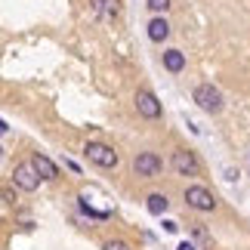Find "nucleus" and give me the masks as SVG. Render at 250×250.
Segmentation results:
<instances>
[{"instance_id": "obj_3", "label": "nucleus", "mask_w": 250, "mask_h": 250, "mask_svg": "<svg viewBox=\"0 0 250 250\" xmlns=\"http://www.w3.org/2000/svg\"><path fill=\"white\" fill-rule=\"evenodd\" d=\"M195 105L201 111H207V114H219L223 111V93L216 90L213 83H201V86H195Z\"/></svg>"}, {"instance_id": "obj_7", "label": "nucleus", "mask_w": 250, "mask_h": 250, "mask_svg": "<svg viewBox=\"0 0 250 250\" xmlns=\"http://www.w3.org/2000/svg\"><path fill=\"white\" fill-rule=\"evenodd\" d=\"M173 170H176L179 176H198V170H201V161L195 158V151H186V148H179V151H173Z\"/></svg>"}, {"instance_id": "obj_10", "label": "nucleus", "mask_w": 250, "mask_h": 250, "mask_svg": "<svg viewBox=\"0 0 250 250\" xmlns=\"http://www.w3.org/2000/svg\"><path fill=\"white\" fill-rule=\"evenodd\" d=\"M167 37H170V25H167V19H164V16L151 19V22H148V41H155V43H164Z\"/></svg>"}, {"instance_id": "obj_8", "label": "nucleus", "mask_w": 250, "mask_h": 250, "mask_svg": "<svg viewBox=\"0 0 250 250\" xmlns=\"http://www.w3.org/2000/svg\"><path fill=\"white\" fill-rule=\"evenodd\" d=\"M118 0H90V16L93 19H114L118 16Z\"/></svg>"}, {"instance_id": "obj_5", "label": "nucleus", "mask_w": 250, "mask_h": 250, "mask_svg": "<svg viewBox=\"0 0 250 250\" xmlns=\"http://www.w3.org/2000/svg\"><path fill=\"white\" fill-rule=\"evenodd\" d=\"M133 170H136V176L155 179V176H161L164 164H161V158L155 155V151H142V155H136V161H133Z\"/></svg>"}, {"instance_id": "obj_13", "label": "nucleus", "mask_w": 250, "mask_h": 250, "mask_svg": "<svg viewBox=\"0 0 250 250\" xmlns=\"http://www.w3.org/2000/svg\"><path fill=\"white\" fill-rule=\"evenodd\" d=\"M148 9H151V13H167L170 0H148Z\"/></svg>"}, {"instance_id": "obj_17", "label": "nucleus", "mask_w": 250, "mask_h": 250, "mask_svg": "<svg viewBox=\"0 0 250 250\" xmlns=\"http://www.w3.org/2000/svg\"><path fill=\"white\" fill-rule=\"evenodd\" d=\"M0 133H6V121H0Z\"/></svg>"}, {"instance_id": "obj_16", "label": "nucleus", "mask_w": 250, "mask_h": 250, "mask_svg": "<svg viewBox=\"0 0 250 250\" xmlns=\"http://www.w3.org/2000/svg\"><path fill=\"white\" fill-rule=\"evenodd\" d=\"M176 250H195V244H191V241H182V244H179Z\"/></svg>"}, {"instance_id": "obj_14", "label": "nucleus", "mask_w": 250, "mask_h": 250, "mask_svg": "<svg viewBox=\"0 0 250 250\" xmlns=\"http://www.w3.org/2000/svg\"><path fill=\"white\" fill-rule=\"evenodd\" d=\"M102 250H133L127 241H121V238H114V241H105V247Z\"/></svg>"}, {"instance_id": "obj_15", "label": "nucleus", "mask_w": 250, "mask_h": 250, "mask_svg": "<svg viewBox=\"0 0 250 250\" xmlns=\"http://www.w3.org/2000/svg\"><path fill=\"white\" fill-rule=\"evenodd\" d=\"M191 232H195V238H198V241H210V235H207V229L204 226H201V223H191Z\"/></svg>"}, {"instance_id": "obj_9", "label": "nucleus", "mask_w": 250, "mask_h": 250, "mask_svg": "<svg viewBox=\"0 0 250 250\" xmlns=\"http://www.w3.org/2000/svg\"><path fill=\"white\" fill-rule=\"evenodd\" d=\"M31 167L37 170V176H41V179H56V176H59V167H56L46 155H41V151L31 158Z\"/></svg>"}, {"instance_id": "obj_2", "label": "nucleus", "mask_w": 250, "mask_h": 250, "mask_svg": "<svg viewBox=\"0 0 250 250\" xmlns=\"http://www.w3.org/2000/svg\"><path fill=\"white\" fill-rule=\"evenodd\" d=\"M186 204L191 210H198V213H213V210L219 207V201H216L213 191L204 188V186H188L186 188Z\"/></svg>"}, {"instance_id": "obj_1", "label": "nucleus", "mask_w": 250, "mask_h": 250, "mask_svg": "<svg viewBox=\"0 0 250 250\" xmlns=\"http://www.w3.org/2000/svg\"><path fill=\"white\" fill-rule=\"evenodd\" d=\"M83 155L90 158L96 167H102V170H114V167L121 164V155L111 146H105V142H86Z\"/></svg>"}, {"instance_id": "obj_11", "label": "nucleus", "mask_w": 250, "mask_h": 250, "mask_svg": "<svg viewBox=\"0 0 250 250\" xmlns=\"http://www.w3.org/2000/svg\"><path fill=\"white\" fill-rule=\"evenodd\" d=\"M146 207H148V213L164 216V213H167V207H170V201H167V195L155 191V195H148V198H146Z\"/></svg>"}, {"instance_id": "obj_4", "label": "nucleus", "mask_w": 250, "mask_h": 250, "mask_svg": "<svg viewBox=\"0 0 250 250\" xmlns=\"http://www.w3.org/2000/svg\"><path fill=\"white\" fill-rule=\"evenodd\" d=\"M13 186L22 188V191H37V186H41V176H37V170L31 167V161L16 164V170H13Z\"/></svg>"}, {"instance_id": "obj_12", "label": "nucleus", "mask_w": 250, "mask_h": 250, "mask_svg": "<svg viewBox=\"0 0 250 250\" xmlns=\"http://www.w3.org/2000/svg\"><path fill=\"white\" fill-rule=\"evenodd\" d=\"M164 68L173 71V74H179L182 68H186V56H182L179 50H167L164 53Z\"/></svg>"}, {"instance_id": "obj_6", "label": "nucleus", "mask_w": 250, "mask_h": 250, "mask_svg": "<svg viewBox=\"0 0 250 250\" xmlns=\"http://www.w3.org/2000/svg\"><path fill=\"white\" fill-rule=\"evenodd\" d=\"M136 111L142 114V118H148V121H158L161 114H164V108H161V102H158V96L151 93V90H139V93H136Z\"/></svg>"}]
</instances>
